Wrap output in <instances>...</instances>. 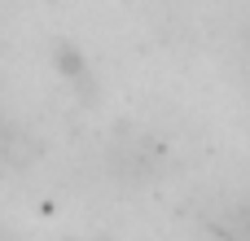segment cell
<instances>
[{"label":"cell","instance_id":"cell-1","mask_svg":"<svg viewBox=\"0 0 250 241\" xmlns=\"http://www.w3.org/2000/svg\"><path fill=\"white\" fill-rule=\"evenodd\" d=\"M105 167L123 184H158L176 171V141L145 123H123L105 141Z\"/></svg>","mask_w":250,"mask_h":241},{"label":"cell","instance_id":"cell-2","mask_svg":"<svg viewBox=\"0 0 250 241\" xmlns=\"http://www.w3.org/2000/svg\"><path fill=\"white\" fill-rule=\"evenodd\" d=\"M242 241H250V220H246V228H242Z\"/></svg>","mask_w":250,"mask_h":241}]
</instances>
